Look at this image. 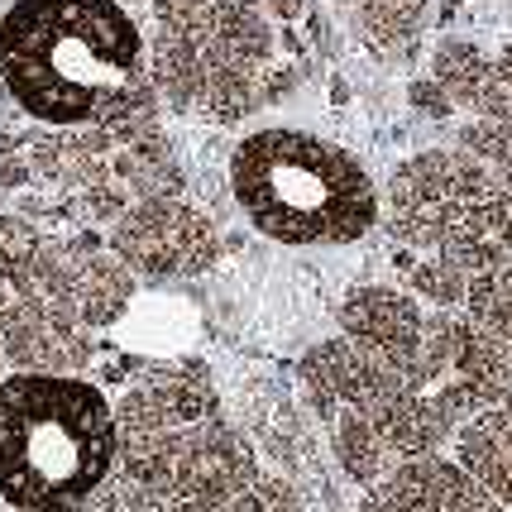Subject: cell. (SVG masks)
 I'll list each match as a JSON object with an SVG mask.
<instances>
[{"mask_svg":"<svg viewBox=\"0 0 512 512\" xmlns=\"http://www.w3.org/2000/svg\"><path fill=\"white\" fill-rule=\"evenodd\" d=\"M0 87L58 130L149 125L158 96L120 0H15L0 15Z\"/></svg>","mask_w":512,"mask_h":512,"instance_id":"1","label":"cell"},{"mask_svg":"<svg viewBox=\"0 0 512 512\" xmlns=\"http://www.w3.org/2000/svg\"><path fill=\"white\" fill-rule=\"evenodd\" d=\"M115 455V407L96 383L44 369L0 379V498L15 512L87 508Z\"/></svg>","mask_w":512,"mask_h":512,"instance_id":"2","label":"cell"},{"mask_svg":"<svg viewBox=\"0 0 512 512\" xmlns=\"http://www.w3.org/2000/svg\"><path fill=\"white\" fill-rule=\"evenodd\" d=\"M230 192L259 235L292 249L355 245L383 216L369 168L335 139L292 125H264L235 144Z\"/></svg>","mask_w":512,"mask_h":512,"instance_id":"3","label":"cell"},{"mask_svg":"<svg viewBox=\"0 0 512 512\" xmlns=\"http://www.w3.org/2000/svg\"><path fill=\"white\" fill-rule=\"evenodd\" d=\"M273 0H154L149 82L178 111L245 120L268 101Z\"/></svg>","mask_w":512,"mask_h":512,"instance_id":"4","label":"cell"},{"mask_svg":"<svg viewBox=\"0 0 512 512\" xmlns=\"http://www.w3.org/2000/svg\"><path fill=\"white\" fill-rule=\"evenodd\" d=\"M388 230L412 254L460 264L465 273L512 259V192L465 149H422L402 158L383 197Z\"/></svg>","mask_w":512,"mask_h":512,"instance_id":"5","label":"cell"},{"mask_svg":"<svg viewBox=\"0 0 512 512\" xmlns=\"http://www.w3.org/2000/svg\"><path fill=\"white\" fill-rule=\"evenodd\" d=\"M0 359L44 374H82L91 359L67 297V245L20 216H0Z\"/></svg>","mask_w":512,"mask_h":512,"instance_id":"6","label":"cell"},{"mask_svg":"<svg viewBox=\"0 0 512 512\" xmlns=\"http://www.w3.org/2000/svg\"><path fill=\"white\" fill-rule=\"evenodd\" d=\"M402 383L450 426L503 407L512 412V345L474 326L465 312H426V335Z\"/></svg>","mask_w":512,"mask_h":512,"instance_id":"7","label":"cell"},{"mask_svg":"<svg viewBox=\"0 0 512 512\" xmlns=\"http://www.w3.org/2000/svg\"><path fill=\"white\" fill-rule=\"evenodd\" d=\"M111 254L144 283H182L216 264L221 235L182 197H144L111 221Z\"/></svg>","mask_w":512,"mask_h":512,"instance_id":"8","label":"cell"},{"mask_svg":"<svg viewBox=\"0 0 512 512\" xmlns=\"http://www.w3.org/2000/svg\"><path fill=\"white\" fill-rule=\"evenodd\" d=\"M259 474L254 450L225 426V417L192 431L158 479V512H221Z\"/></svg>","mask_w":512,"mask_h":512,"instance_id":"9","label":"cell"},{"mask_svg":"<svg viewBox=\"0 0 512 512\" xmlns=\"http://www.w3.org/2000/svg\"><path fill=\"white\" fill-rule=\"evenodd\" d=\"M340 335L364 350L369 359H379L383 369L393 374H407V364L417 359L426 335V307L402 288H379V283H364V288H350L345 302H340Z\"/></svg>","mask_w":512,"mask_h":512,"instance_id":"10","label":"cell"},{"mask_svg":"<svg viewBox=\"0 0 512 512\" xmlns=\"http://www.w3.org/2000/svg\"><path fill=\"white\" fill-rule=\"evenodd\" d=\"M359 512H503V508L455 460L417 455V460H398L383 479H374Z\"/></svg>","mask_w":512,"mask_h":512,"instance_id":"11","label":"cell"},{"mask_svg":"<svg viewBox=\"0 0 512 512\" xmlns=\"http://www.w3.org/2000/svg\"><path fill=\"white\" fill-rule=\"evenodd\" d=\"M67 297L72 312L87 331H101L125 316L134 297V273L115 254H101L91 245H67Z\"/></svg>","mask_w":512,"mask_h":512,"instance_id":"12","label":"cell"},{"mask_svg":"<svg viewBox=\"0 0 512 512\" xmlns=\"http://www.w3.org/2000/svg\"><path fill=\"white\" fill-rule=\"evenodd\" d=\"M455 465L465 469L498 508H512V412L489 407L455 426Z\"/></svg>","mask_w":512,"mask_h":512,"instance_id":"13","label":"cell"},{"mask_svg":"<svg viewBox=\"0 0 512 512\" xmlns=\"http://www.w3.org/2000/svg\"><path fill=\"white\" fill-rule=\"evenodd\" d=\"M350 5H355V29L364 34V44L388 58L412 53L431 15V0H350Z\"/></svg>","mask_w":512,"mask_h":512,"instance_id":"14","label":"cell"},{"mask_svg":"<svg viewBox=\"0 0 512 512\" xmlns=\"http://www.w3.org/2000/svg\"><path fill=\"white\" fill-rule=\"evenodd\" d=\"M484 77H489V53L469 39H441L431 53V87L446 96V106L455 111H474L484 96Z\"/></svg>","mask_w":512,"mask_h":512,"instance_id":"15","label":"cell"},{"mask_svg":"<svg viewBox=\"0 0 512 512\" xmlns=\"http://www.w3.org/2000/svg\"><path fill=\"white\" fill-rule=\"evenodd\" d=\"M460 312L484 326L489 335L508 340L512 345V259L508 264H493V268H479L469 273V288H465V302Z\"/></svg>","mask_w":512,"mask_h":512,"instance_id":"16","label":"cell"},{"mask_svg":"<svg viewBox=\"0 0 512 512\" xmlns=\"http://www.w3.org/2000/svg\"><path fill=\"white\" fill-rule=\"evenodd\" d=\"M402 278H407V292L417 302H431L436 312H460L469 288V273L460 264H446V259H431V254H412L402 264Z\"/></svg>","mask_w":512,"mask_h":512,"instance_id":"17","label":"cell"},{"mask_svg":"<svg viewBox=\"0 0 512 512\" xmlns=\"http://www.w3.org/2000/svg\"><path fill=\"white\" fill-rule=\"evenodd\" d=\"M460 149L469 158H479L503 182H512V125L508 120H489V115L469 120L465 130H460Z\"/></svg>","mask_w":512,"mask_h":512,"instance_id":"18","label":"cell"},{"mask_svg":"<svg viewBox=\"0 0 512 512\" xmlns=\"http://www.w3.org/2000/svg\"><path fill=\"white\" fill-rule=\"evenodd\" d=\"M479 115L489 120H508L512 125V44L489 53V77H484V96H479Z\"/></svg>","mask_w":512,"mask_h":512,"instance_id":"19","label":"cell"},{"mask_svg":"<svg viewBox=\"0 0 512 512\" xmlns=\"http://www.w3.org/2000/svg\"><path fill=\"white\" fill-rule=\"evenodd\" d=\"M221 512H302V508H297V498H292L288 484H278V479H268V474H254Z\"/></svg>","mask_w":512,"mask_h":512,"instance_id":"20","label":"cell"}]
</instances>
